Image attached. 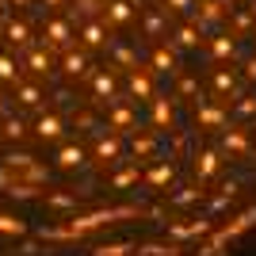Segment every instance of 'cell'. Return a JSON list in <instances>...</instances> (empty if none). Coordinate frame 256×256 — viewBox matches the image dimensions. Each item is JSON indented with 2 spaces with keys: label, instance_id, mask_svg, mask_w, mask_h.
<instances>
[{
  "label": "cell",
  "instance_id": "cell-1",
  "mask_svg": "<svg viewBox=\"0 0 256 256\" xmlns=\"http://www.w3.org/2000/svg\"><path fill=\"white\" fill-rule=\"evenodd\" d=\"M138 206H111V210H92V214H80V218H73L69 226H62V230H50V237H84L92 234V230H100V226H111L118 222V218H138Z\"/></svg>",
  "mask_w": 256,
  "mask_h": 256
},
{
  "label": "cell",
  "instance_id": "cell-2",
  "mask_svg": "<svg viewBox=\"0 0 256 256\" xmlns=\"http://www.w3.org/2000/svg\"><path fill=\"white\" fill-rule=\"evenodd\" d=\"M252 226H256V206H248L245 214H237V218H230V226H222V230H218V234L210 237V245H206L203 252H214L218 245H230L234 237H241L245 230H252Z\"/></svg>",
  "mask_w": 256,
  "mask_h": 256
},
{
  "label": "cell",
  "instance_id": "cell-3",
  "mask_svg": "<svg viewBox=\"0 0 256 256\" xmlns=\"http://www.w3.org/2000/svg\"><path fill=\"white\" fill-rule=\"evenodd\" d=\"M34 130H38L42 142H54V138H62V118L58 115H42L38 122H34Z\"/></svg>",
  "mask_w": 256,
  "mask_h": 256
},
{
  "label": "cell",
  "instance_id": "cell-4",
  "mask_svg": "<svg viewBox=\"0 0 256 256\" xmlns=\"http://www.w3.org/2000/svg\"><path fill=\"white\" fill-rule=\"evenodd\" d=\"M46 42L50 46H69V23L65 20H50L46 23Z\"/></svg>",
  "mask_w": 256,
  "mask_h": 256
},
{
  "label": "cell",
  "instance_id": "cell-5",
  "mask_svg": "<svg viewBox=\"0 0 256 256\" xmlns=\"http://www.w3.org/2000/svg\"><path fill=\"white\" fill-rule=\"evenodd\" d=\"M214 172H218V153L203 150V153H199V160H195V176H199V180H210Z\"/></svg>",
  "mask_w": 256,
  "mask_h": 256
},
{
  "label": "cell",
  "instance_id": "cell-6",
  "mask_svg": "<svg viewBox=\"0 0 256 256\" xmlns=\"http://www.w3.org/2000/svg\"><path fill=\"white\" fill-rule=\"evenodd\" d=\"M62 69H65V76H80L88 69V54H76V50H69L62 58Z\"/></svg>",
  "mask_w": 256,
  "mask_h": 256
},
{
  "label": "cell",
  "instance_id": "cell-7",
  "mask_svg": "<svg viewBox=\"0 0 256 256\" xmlns=\"http://www.w3.org/2000/svg\"><path fill=\"white\" fill-rule=\"evenodd\" d=\"M58 164H62V168H80V164H84V150H80V146H65V150L58 153Z\"/></svg>",
  "mask_w": 256,
  "mask_h": 256
},
{
  "label": "cell",
  "instance_id": "cell-8",
  "mask_svg": "<svg viewBox=\"0 0 256 256\" xmlns=\"http://www.w3.org/2000/svg\"><path fill=\"white\" fill-rule=\"evenodd\" d=\"M0 234L4 237H23L27 234V222H23V218H12V214H0Z\"/></svg>",
  "mask_w": 256,
  "mask_h": 256
},
{
  "label": "cell",
  "instance_id": "cell-9",
  "mask_svg": "<svg viewBox=\"0 0 256 256\" xmlns=\"http://www.w3.org/2000/svg\"><path fill=\"white\" fill-rule=\"evenodd\" d=\"M210 54H214V58H234V54H237L234 34H218V38L210 42Z\"/></svg>",
  "mask_w": 256,
  "mask_h": 256
},
{
  "label": "cell",
  "instance_id": "cell-10",
  "mask_svg": "<svg viewBox=\"0 0 256 256\" xmlns=\"http://www.w3.org/2000/svg\"><path fill=\"white\" fill-rule=\"evenodd\" d=\"M27 65H31L38 76H50L54 73V58H50V54H42V50H34L31 58H27Z\"/></svg>",
  "mask_w": 256,
  "mask_h": 256
},
{
  "label": "cell",
  "instance_id": "cell-11",
  "mask_svg": "<svg viewBox=\"0 0 256 256\" xmlns=\"http://www.w3.org/2000/svg\"><path fill=\"white\" fill-rule=\"evenodd\" d=\"M107 8V23H126L130 20V4L126 0H111V4H104Z\"/></svg>",
  "mask_w": 256,
  "mask_h": 256
},
{
  "label": "cell",
  "instance_id": "cell-12",
  "mask_svg": "<svg viewBox=\"0 0 256 256\" xmlns=\"http://www.w3.org/2000/svg\"><path fill=\"white\" fill-rule=\"evenodd\" d=\"M130 92H134L138 100H150V96H153L150 76H146V73H130Z\"/></svg>",
  "mask_w": 256,
  "mask_h": 256
},
{
  "label": "cell",
  "instance_id": "cell-13",
  "mask_svg": "<svg viewBox=\"0 0 256 256\" xmlns=\"http://www.w3.org/2000/svg\"><path fill=\"white\" fill-rule=\"evenodd\" d=\"M210 230V222H192V226H172L168 234L176 237V241H184V237H199V234H206Z\"/></svg>",
  "mask_w": 256,
  "mask_h": 256
},
{
  "label": "cell",
  "instance_id": "cell-14",
  "mask_svg": "<svg viewBox=\"0 0 256 256\" xmlns=\"http://www.w3.org/2000/svg\"><path fill=\"white\" fill-rule=\"evenodd\" d=\"M153 69H157V73H172V69H176V54L160 46V50L153 54Z\"/></svg>",
  "mask_w": 256,
  "mask_h": 256
},
{
  "label": "cell",
  "instance_id": "cell-15",
  "mask_svg": "<svg viewBox=\"0 0 256 256\" xmlns=\"http://www.w3.org/2000/svg\"><path fill=\"white\" fill-rule=\"evenodd\" d=\"M104 42H107L104 23H88V27H84V46H92V50H96V46H104Z\"/></svg>",
  "mask_w": 256,
  "mask_h": 256
},
{
  "label": "cell",
  "instance_id": "cell-16",
  "mask_svg": "<svg viewBox=\"0 0 256 256\" xmlns=\"http://www.w3.org/2000/svg\"><path fill=\"white\" fill-rule=\"evenodd\" d=\"M115 157H118V138H104L96 146V160H107V164H111Z\"/></svg>",
  "mask_w": 256,
  "mask_h": 256
},
{
  "label": "cell",
  "instance_id": "cell-17",
  "mask_svg": "<svg viewBox=\"0 0 256 256\" xmlns=\"http://www.w3.org/2000/svg\"><path fill=\"white\" fill-rule=\"evenodd\" d=\"M222 146H226L230 153H245V150H248V138L241 134V130H230V134L222 138Z\"/></svg>",
  "mask_w": 256,
  "mask_h": 256
},
{
  "label": "cell",
  "instance_id": "cell-18",
  "mask_svg": "<svg viewBox=\"0 0 256 256\" xmlns=\"http://www.w3.org/2000/svg\"><path fill=\"white\" fill-rule=\"evenodd\" d=\"M172 176H176L172 164H157V168L150 172V184H153V188H164V184H172Z\"/></svg>",
  "mask_w": 256,
  "mask_h": 256
},
{
  "label": "cell",
  "instance_id": "cell-19",
  "mask_svg": "<svg viewBox=\"0 0 256 256\" xmlns=\"http://www.w3.org/2000/svg\"><path fill=\"white\" fill-rule=\"evenodd\" d=\"M20 104L23 107H38L42 104V92H38L34 84H20Z\"/></svg>",
  "mask_w": 256,
  "mask_h": 256
},
{
  "label": "cell",
  "instance_id": "cell-20",
  "mask_svg": "<svg viewBox=\"0 0 256 256\" xmlns=\"http://www.w3.org/2000/svg\"><path fill=\"white\" fill-rule=\"evenodd\" d=\"M126 252H138V245L118 241V245H100V248H96V256H126Z\"/></svg>",
  "mask_w": 256,
  "mask_h": 256
},
{
  "label": "cell",
  "instance_id": "cell-21",
  "mask_svg": "<svg viewBox=\"0 0 256 256\" xmlns=\"http://www.w3.org/2000/svg\"><path fill=\"white\" fill-rule=\"evenodd\" d=\"M199 8H203V12H199V20H203V23H218V20H222V4H214V0H203Z\"/></svg>",
  "mask_w": 256,
  "mask_h": 256
},
{
  "label": "cell",
  "instance_id": "cell-22",
  "mask_svg": "<svg viewBox=\"0 0 256 256\" xmlns=\"http://www.w3.org/2000/svg\"><path fill=\"white\" fill-rule=\"evenodd\" d=\"M27 34H31V31H27V23H8V42L12 46H23V42H27Z\"/></svg>",
  "mask_w": 256,
  "mask_h": 256
},
{
  "label": "cell",
  "instance_id": "cell-23",
  "mask_svg": "<svg viewBox=\"0 0 256 256\" xmlns=\"http://www.w3.org/2000/svg\"><path fill=\"white\" fill-rule=\"evenodd\" d=\"M0 134H4V138H12V142H20L23 134H27V126H23L20 118H8V122H4V130H0Z\"/></svg>",
  "mask_w": 256,
  "mask_h": 256
},
{
  "label": "cell",
  "instance_id": "cell-24",
  "mask_svg": "<svg viewBox=\"0 0 256 256\" xmlns=\"http://www.w3.org/2000/svg\"><path fill=\"white\" fill-rule=\"evenodd\" d=\"M20 76V69H16V62H12L8 54H0V80H16Z\"/></svg>",
  "mask_w": 256,
  "mask_h": 256
},
{
  "label": "cell",
  "instance_id": "cell-25",
  "mask_svg": "<svg viewBox=\"0 0 256 256\" xmlns=\"http://www.w3.org/2000/svg\"><path fill=\"white\" fill-rule=\"evenodd\" d=\"M4 160H8L12 168H23V172H27V168H31V164H34V157H31V153H8V157H4Z\"/></svg>",
  "mask_w": 256,
  "mask_h": 256
},
{
  "label": "cell",
  "instance_id": "cell-26",
  "mask_svg": "<svg viewBox=\"0 0 256 256\" xmlns=\"http://www.w3.org/2000/svg\"><path fill=\"white\" fill-rule=\"evenodd\" d=\"M176 38H180V46H188V50H192V46H199V31H195V27H180V31H176Z\"/></svg>",
  "mask_w": 256,
  "mask_h": 256
},
{
  "label": "cell",
  "instance_id": "cell-27",
  "mask_svg": "<svg viewBox=\"0 0 256 256\" xmlns=\"http://www.w3.org/2000/svg\"><path fill=\"white\" fill-rule=\"evenodd\" d=\"M115 92V80H111V73H100L96 76V96H111Z\"/></svg>",
  "mask_w": 256,
  "mask_h": 256
},
{
  "label": "cell",
  "instance_id": "cell-28",
  "mask_svg": "<svg viewBox=\"0 0 256 256\" xmlns=\"http://www.w3.org/2000/svg\"><path fill=\"white\" fill-rule=\"evenodd\" d=\"M153 118H157V126H164V122H172V107L164 104V100H157V107H153Z\"/></svg>",
  "mask_w": 256,
  "mask_h": 256
},
{
  "label": "cell",
  "instance_id": "cell-29",
  "mask_svg": "<svg viewBox=\"0 0 256 256\" xmlns=\"http://www.w3.org/2000/svg\"><path fill=\"white\" fill-rule=\"evenodd\" d=\"M130 118H134V115H130V107H118L115 115H111V126H115V130H126Z\"/></svg>",
  "mask_w": 256,
  "mask_h": 256
},
{
  "label": "cell",
  "instance_id": "cell-30",
  "mask_svg": "<svg viewBox=\"0 0 256 256\" xmlns=\"http://www.w3.org/2000/svg\"><path fill=\"white\" fill-rule=\"evenodd\" d=\"M214 84H218V92H234V88H237V76L234 73H218V76H214Z\"/></svg>",
  "mask_w": 256,
  "mask_h": 256
},
{
  "label": "cell",
  "instance_id": "cell-31",
  "mask_svg": "<svg viewBox=\"0 0 256 256\" xmlns=\"http://www.w3.org/2000/svg\"><path fill=\"white\" fill-rule=\"evenodd\" d=\"M46 206H62L65 210V206H76V199L73 195H46Z\"/></svg>",
  "mask_w": 256,
  "mask_h": 256
},
{
  "label": "cell",
  "instance_id": "cell-32",
  "mask_svg": "<svg viewBox=\"0 0 256 256\" xmlns=\"http://www.w3.org/2000/svg\"><path fill=\"white\" fill-rule=\"evenodd\" d=\"M138 180V168H126L122 176H115V188H126V184H134Z\"/></svg>",
  "mask_w": 256,
  "mask_h": 256
},
{
  "label": "cell",
  "instance_id": "cell-33",
  "mask_svg": "<svg viewBox=\"0 0 256 256\" xmlns=\"http://www.w3.org/2000/svg\"><path fill=\"white\" fill-rule=\"evenodd\" d=\"M153 146H157L153 138H142V142H134V153H142V157H146V153H153Z\"/></svg>",
  "mask_w": 256,
  "mask_h": 256
},
{
  "label": "cell",
  "instance_id": "cell-34",
  "mask_svg": "<svg viewBox=\"0 0 256 256\" xmlns=\"http://www.w3.org/2000/svg\"><path fill=\"white\" fill-rule=\"evenodd\" d=\"M203 122H206V126H218V122H222V111H210V107H206V111H203Z\"/></svg>",
  "mask_w": 256,
  "mask_h": 256
},
{
  "label": "cell",
  "instance_id": "cell-35",
  "mask_svg": "<svg viewBox=\"0 0 256 256\" xmlns=\"http://www.w3.org/2000/svg\"><path fill=\"white\" fill-rule=\"evenodd\" d=\"M252 111H256V104H252V100H245V104L237 107V115H252Z\"/></svg>",
  "mask_w": 256,
  "mask_h": 256
},
{
  "label": "cell",
  "instance_id": "cell-36",
  "mask_svg": "<svg viewBox=\"0 0 256 256\" xmlns=\"http://www.w3.org/2000/svg\"><path fill=\"white\" fill-rule=\"evenodd\" d=\"M195 195H199V192H180V195H176V203H180V206H184V203H192Z\"/></svg>",
  "mask_w": 256,
  "mask_h": 256
},
{
  "label": "cell",
  "instance_id": "cell-37",
  "mask_svg": "<svg viewBox=\"0 0 256 256\" xmlns=\"http://www.w3.org/2000/svg\"><path fill=\"white\" fill-rule=\"evenodd\" d=\"M168 4H172V8H176V12H180V8H188L192 0H168Z\"/></svg>",
  "mask_w": 256,
  "mask_h": 256
},
{
  "label": "cell",
  "instance_id": "cell-38",
  "mask_svg": "<svg viewBox=\"0 0 256 256\" xmlns=\"http://www.w3.org/2000/svg\"><path fill=\"white\" fill-rule=\"evenodd\" d=\"M248 76H252V80H256V62H248Z\"/></svg>",
  "mask_w": 256,
  "mask_h": 256
},
{
  "label": "cell",
  "instance_id": "cell-39",
  "mask_svg": "<svg viewBox=\"0 0 256 256\" xmlns=\"http://www.w3.org/2000/svg\"><path fill=\"white\" fill-rule=\"evenodd\" d=\"M4 111H8V104H4V96H0V115H4Z\"/></svg>",
  "mask_w": 256,
  "mask_h": 256
},
{
  "label": "cell",
  "instance_id": "cell-40",
  "mask_svg": "<svg viewBox=\"0 0 256 256\" xmlns=\"http://www.w3.org/2000/svg\"><path fill=\"white\" fill-rule=\"evenodd\" d=\"M42 4H62V0H42Z\"/></svg>",
  "mask_w": 256,
  "mask_h": 256
},
{
  "label": "cell",
  "instance_id": "cell-41",
  "mask_svg": "<svg viewBox=\"0 0 256 256\" xmlns=\"http://www.w3.org/2000/svg\"><path fill=\"white\" fill-rule=\"evenodd\" d=\"M20 4H27V0H20Z\"/></svg>",
  "mask_w": 256,
  "mask_h": 256
}]
</instances>
